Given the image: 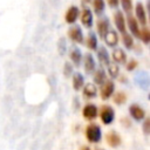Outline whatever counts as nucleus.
Listing matches in <instances>:
<instances>
[{
    "mask_svg": "<svg viewBox=\"0 0 150 150\" xmlns=\"http://www.w3.org/2000/svg\"><path fill=\"white\" fill-rule=\"evenodd\" d=\"M110 57H111L112 61H114L115 63H117V64H124V63L127 62V60H128L127 53H125L122 48H117V47L114 48V50H112Z\"/></svg>",
    "mask_w": 150,
    "mask_h": 150,
    "instance_id": "2eb2a0df",
    "label": "nucleus"
},
{
    "mask_svg": "<svg viewBox=\"0 0 150 150\" xmlns=\"http://www.w3.org/2000/svg\"><path fill=\"white\" fill-rule=\"evenodd\" d=\"M68 38L74 42V43H79L82 45L84 43V36H83V32L81 29V27L79 25H74L68 29Z\"/></svg>",
    "mask_w": 150,
    "mask_h": 150,
    "instance_id": "0eeeda50",
    "label": "nucleus"
},
{
    "mask_svg": "<svg viewBox=\"0 0 150 150\" xmlns=\"http://www.w3.org/2000/svg\"><path fill=\"white\" fill-rule=\"evenodd\" d=\"M120 122H121V125H122L123 128H125V129H130V128L132 127V121H131V117H129V116H123V117H121Z\"/></svg>",
    "mask_w": 150,
    "mask_h": 150,
    "instance_id": "c756f323",
    "label": "nucleus"
},
{
    "mask_svg": "<svg viewBox=\"0 0 150 150\" xmlns=\"http://www.w3.org/2000/svg\"><path fill=\"white\" fill-rule=\"evenodd\" d=\"M125 22H127V26L130 30V34L138 39V36H139V25H138L136 18H134L131 14H129L128 18L125 19Z\"/></svg>",
    "mask_w": 150,
    "mask_h": 150,
    "instance_id": "ddd939ff",
    "label": "nucleus"
},
{
    "mask_svg": "<svg viewBox=\"0 0 150 150\" xmlns=\"http://www.w3.org/2000/svg\"><path fill=\"white\" fill-rule=\"evenodd\" d=\"M83 134H84L86 139L90 144H97V143H100L102 141V137H103V135H102V128L95 121H91V122H89L86 125Z\"/></svg>",
    "mask_w": 150,
    "mask_h": 150,
    "instance_id": "f257e3e1",
    "label": "nucleus"
},
{
    "mask_svg": "<svg viewBox=\"0 0 150 150\" xmlns=\"http://www.w3.org/2000/svg\"><path fill=\"white\" fill-rule=\"evenodd\" d=\"M107 79H108L107 71H105L103 68L95 69V71L93 73V80H94V83L97 84V86H101Z\"/></svg>",
    "mask_w": 150,
    "mask_h": 150,
    "instance_id": "412c9836",
    "label": "nucleus"
},
{
    "mask_svg": "<svg viewBox=\"0 0 150 150\" xmlns=\"http://www.w3.org/2000/svg\"><path fill=\"white\" fill-rule=\"evenodd\" d=\"M81 90H82V97L84 100H93L98 95V89L95 83H86L83 84Z\"/></svg>",
    "mask_w": 150,
    "mask_h": 150,
    "instance_id": "6e6552de",
    "label": "nucleus"
},
{
    "mask_svg": "<svg viewBox=\"0 0 150 150\" xmlns=\"http://www.w3.org/2000/svg\"><path fill=\"white\" fill-rule=\"evenodd\" d=\"M97 117H100V120H101L103 125H109L115 121V117H116L115 109L109 104H102L98 108Z\"/></svg>",
    "mask_w": 150,
    "mask_h": 150,
    "instance_id": "f03ea898",
    "label": "nucleus"
},
{
    "mask_svg": "<svg viewBox=\"0 0 150 150\" xmlns=\"http://www.w3.org/2000/svg\"><path fill=\"white\" fill-rule=\"evenodd\" d=\"M135 14H136V20L138 25L141 26H146V12L142 2H137L135 6Z\"/></svg>",
    "mask_w": 150,
    "mask_h": 150,
    "instance_id": "9d476101",
    "label": "nucleus"
},
{
    "mask_svg": "<svg viewBox=\"0 0 150 150\" xmlns=\"http://www.w3.org/2000/svg\"><path fill=\"white\" fill-rule=\"evenodd\" d=\"M79 150H91V148H90L89 145H87V144H82V145L79 148Z\"/></svg>",
    "mask_w": 150,
    "mask_h": 150,
    "instance_id": "f704fd0d",
    "label": "nucleus"
},
{
    "mask_svg": "<svg viewBox=\"0 0 150 150\" xmlns=\"http://www.w3.org/2000/svg\"><path fill=\"white\" fill-rule=\"evenodd\" d=\"M103 39H104L105 45L108 47H110V48H115L120 42V36H118L116 30H110L109 29L107 32V34L103 36Z\"/></svg>",
    "mask_w": 150,
    "mask_h": 150,
    "instance_id": "4468645a",
    "label": "nucleus"
},
{
    "mask_svg": "<svg viewBox=\"0 0 150 150\" xmlns=\"http://www.w3.org/2000/svg\"><path fill=\"white\" fill-rule=\"evenodd\" d=\"M112 102L116 104V105H122L127 102L128 100V96H127V93L125 91H122V90H118V91H114L112 94Z\"/></svg>",
    "mask_w": 150,
    "mask_h": 150,
    "instance_id": "5701e85b",
    "label": "nucleus"
},
{
    "mask_svg": "<svg viewBox=\"0 0 150 150\" xmlns=\"http://www.w3.org/2000/svg\"><path fill=\"white\" fill-rule=\"evenodd\" d=\"M117 79H118V81H120L121 83H127V82H128V77H127L125 75H123V74H122V75L120 74Z\"/></svg>",
    "mask_w": 150,
    "mask_h": 150,
    "instance_id": "72a5a7b5",
    "label": "nucleus"
},
{
    "mask_svg": "<svg viewBox=\"0 0 150 150\" xmlns=\"http://www.w3.org/2000/svg\"><path fill=\"white\" fill-rule=\"evenodd\" d=\"M94 8V12L96 13V15H102V13L105 9V2L104 0H91L90 1Z\"/></svg>",
    "mask_w": 150,
    "mask_h": 150,
    "instance_id": "a878e982",
    "label": "nucleus"
},
{
    "mask_svg": "<svg viewBox=\"0 0 150 150\" xmlns=\"http://www.w3.org/2000/svg\"><path fill=\"white\" fill-rule=\"evenodd\" d=\"M86 46L89 50H96L97 47H98V40H97V36L94 32H90L88 35H87V39H86Z\"/></svg>",
    "mask_w": 150,
    "mask_h": 150,
    "instance_id": "4be33fe9",
    "label": "nucleus"
},
{
    "mask_svg": "<svg viewBox=\"0 0 150 150\" xmlns=\"http://www.w3.org/2000/svg\"><path fill=\"white\" fill-rule=\"evenodd\" d=\"M128 111H129V116L135 120L136 122H142L145 117H146V111L144 108H142L139 104L137 103H131L128 108Z\"/></svg>",
    "mask_w": 150,
    "mask_h": 150,
    "instance_id": "423d86ee",
    "label": "nucleus"
},
{
    "mask_svg": "<svg viewBox=\"0 0 150 150\" xmlns=\"http://www.w3.org/2000/svg\"><path fill=\"white\" fill-rule=\"evenodd\" d=\"M114 22H115V26L117 28V30L123 34L127 32V22H125V18L123 15V13L121 11H117L114 15Z\"/></svg>",
    "mask_w": 150,
    "mask_h": 150,
    "instance_id": "f8f14e48",
    "label": "nucleus"
},
{
    "mask_svg": "<svg viewBox=\"0 0 150 150\" xmlns=\"http://www.w3.org/2000/svg\"><path fill=\"white\" fill-rule=\"evenodd\" d=\"M125 64V69L127 71H134L137 67H138V61L136 59H131V60H127V62L124 63Z\"/></svg>",
    "mask_w": 150,
    "mask_h": 150,
    "instance_id": "c85d7f7f",
    "label": "nucleus"
},
{
    "mask_svg": "<svg viewBox=\"0 0 150 150\" xmlns=\"http://www.w3.org/2000/svg\"><path fill=\"white\" fill-rule=\"evenodd\" d=\"M109 29H110V23L107 18H101L96 21V30L101 39H103V36L107 34Z\"/></svg>",
    "mask_w": 150,
    "mask_h": 150,
    "instance_id": "dca6fc26",
    "label": "nucleus"
},
{
    "mask_svg": "<svg viewBox=\"0 0 150 150\" xmlns=\"http://www.w3.org/2000/svg\"><path fill=\"white\" fill-rule=\"evenodd\" d=\"M104 141L107 143V145L109 148H112V149H116V148H120L123 143V139H122V136L116 131V130H109L105 135H104Z\"/></svg>",
    "mask_w": 150,
    "mask_h": 150,
    "instance_id": "39448f33",
    "label": "nucleus"
},
{
    "mask_svg": "<svg viewBox=\"0 0 150 150\" xmlns=\"http://www.w3.org/2000/svg\"><path fill=\"white\" fill-rule=\"evenodd\" d=\"M73 64L71 63H69V62H66L64 63V66H63V75L66 76V77H70L71 76V74H73Z\"/></svg>",
    "mask_w": 150,
    "mask_h": 150,
    "instance_id": "7c9ffc66",
    "label": "nucleus"
},
{
    "mask_svg": "<svg viewBox=\"0 0 150 150\" xmlns=\"http://www.w3.org/2000/svg\"><path fill=\"white\" fill-rule=\"evenodd\" d=\"M107 67H108L107 75H109L111 80H116L120 75V66L117 63H111L110 62V64H108Z\"/></svg>",
    "mask_w": 150,
    "mask_h": 150,
    "instance_id": "b1692460",
    "label": "nucleus"
},
{
    "mask_svg": "<svg viewBox=\"0 0 150 150\" xmlns=\"http://www.w3.org/2000/svg\"><path fill=\"white\" fill-rule=\"evenodd\" d=\"M90 1H91V0H81V4H82V6H83V7H86Z\"/></svg>",
    "mask_w": 150,
    "mask_h": 150,
    "instance_id": "c9c22d12",
    "label": "nucleus"
},
{
    "mask_svg": "<svg viewBox=\"0 0 150 150\" xmlns=\"http://www.w3.org/2000/svg\"><path fill=\"white\" fill-rule=\"evenodd\" d=\"M94 150H104V149H101V148H96V149H94Z\"/></svg>",
    "mask_w": 150,
    "mask_h": 150,
    "instance_id": "e433bc0d",
    "label": "nucleus"
},
{
    "mask_svg": "<svg viewBox=\"0 0 150 150\" xmlns=\"http://www.w3.org/2000/svg\"><path fill=\"white\" fill-rule=\"evenodd\" d=\"M107 1L110 7H117L120 5V0H107Z\"/></svg>",
    "mask_w": 150,
    "mask_h": 150,
    "instance_id": "473e14b6",
    "label": "nucleus"
},
{
    "mask_svg": "<svg viewBox=\"0 0 150 150\" xmlns=\"http://www.w3.org/2000/svg\"><path fill=\"white\" fill-rule=\"evenodd\" d=\"M115 90H116V84H115L114 80L107 79L100 86V89H98V94H100L101 100L102 101H108L109 98H111V96H112Z\"/></svg>",
    "mask_w": 150,
    "mask_h": 150,
    "instance_id": "7ed1b4c3",
    "label": "nucleus"
},
{
    "mask_svg": "<svg viewBox=\"0 0 150 150\" xmlns=\"http://www.w3.org/2000/svg\"><path fill=\"white\" fill-rule=\"evenodd\" d=\"M79 15H80V9H79V7H76V6H70V7L67 9L66 14H64V20H66L67 23L73 25V23H75L76 20L79 19Z\"/></svg>",
    "mask_w": 150,
    "mask_h": 150,
    "instance_id": "f3484780",
    "label": "nucleus"
},
{
    "mask_svg": "<svg viewBox=\"0 0 150 150\" xmlns=\"http://www.w3.org/2000/svg\"><path fill=\"white\" fill-rule=\"evenodd\" d=\"M120 4L122 5L123 11L129 15L132 12V0H120Z\"/></svg>",
    "mask_w": 150,
    "mask_h": 150,
    "instance_id": "cd10ccee",
    "label": "nucleus"
},
{
    "mask_svg": "<svg viewBox=\"0 0 150 150\" xmlns=\"http://www.w3.org/2000/svg\"><path fill=\"white\" fill-rule=\"evenodd\" d=\"M143 131L145 135H149L150 134V118L149 117H145L143 120Z\"/></svg>",
    "mask_w": 150,
    "mask_h": 150,
    "instance_id": "2f4dec72",
    "label": "nucleus"
},
{
    "mask_svg": "<svg viewBox=\"0 0 150 150\" xmlns=\"http://www.w3.org/2000/svg\"><path fill=\"white\" fill-rule=\"evenodd\" d=\"M81 115L88 122L95 121L97 118V115H98V107L96 104H94V103H87V104H84L82 107Z\"/></svg>",
    "mask_w": 150,
    "mask_h": 150,
    "instance_id": "20e7f679",
    "label": "nucleus"
},
{
    "mask_svg": "<svg viewBox=\"0 0 150 150\" xmlns=\"http://www.w3.org/2000/svg\"><path fill=\"white\" fill-rule=\"evenodd\" d=\"M79 18L81 20V23L86 28H91L93 27V13H91V11L89 8L83 7L82 12H80Z\"/></svg>",
    "mask_w": 150,
    "mask_h": 150,
    "instance_id": "9b49d317",
    "label": "nucleus"
},
{
    "mask_svg": "<svg viewBox=\"0 0 150 150\" xmlns=\"http://www.w3.org/2000/svg\"><path fill=\"white\" fill-rule=\"evenodd\" d=\"M138 39L144 43V45H149L150 42V30L146 26H143L142 29H139V36Z\"/></svg>",
    "mask_w": 150,
    "mask_h": 150,
    "instance_id": "bb28decb",
    "label": "nucleus"
},
{
    "mask_svg": "<svg viewBox=\"0 0 150 150\" xmlns=\"http://www.w3.org/2000/svg\"><path fill=\"white\" fill-rule=\"evenodd\" d=\"M82 56L83 55H82L81 50L77 47L71 48L70 52H69V59H70L73 66H75V67H80L81 66V63H82Z\"/></svg>",
    "mask_w": 150,
    "mask_h": 150,
    "instance_id": "aec40b11",
    "label": "nucleus"
},
{
    "mask_svg": "<svg viewBox=\"0 0 150 150\" xmlns=\"http://www.w3.org/2000/svg\"><path fill=\"white\" fill-rule=\"evenodd\" d=\"M82 62H83V68H84V71L87 74H93L96 69V61L93 56L91 53H86L84 56H82Z\"/></svg>",
    "mask_w": 150,
    "mask_h": 150,
    "instance_id": "1a4fd4ad",
    "label": "nucleus"
},
{
    "mask_svg": "<svg viewBox=\"0 0 150 150\" xmlns=\"http://www.w3.org/2000/svg\"><path fill=\"white\" fill-rule=\"evenodd\" d=\"M71 84L75 91H80L84 84V76L80 71H75L71 74Z\"/></svg>",
    "mask_w": 150,
    "mask_h": 150,
    "instance_id": "6ab92c4d",
    "label": "nucleus"
},
{
    "mask_svg": "<svg viewBox=\"0 0 150 150\" xmlns=\"http://www.w3.org/2000/svg\"><path fill=\"white\" fill-rule=\"evenodd\" d=\"M96 52H97V60H98V62L102 64V66H108V64H110V62H111V57H110V54H109V52H108V49L105 48V47H97V49H96Z\"/></svg>",
    "mask_w": 150,
    "mask_h": 150,
    "instance_id": "a211bd4d",
    "label": "nucleus"
},
{
    "mask_svg": "<svg viewBox=\"0 0 150 150\" xmlns=\"http://www.w3.org/2000/svg\"><path fill=\"white\" fill-rule=\"evenodd\" d=\"M122 43H123V46H124L127 49H132L134 46H135L134 36H132L130 33H128V32L123 33V34H122Z\"/></svg>",
    "mask_w": 150,
    "mask_h": 150,
    "instance_id": "393cba45",
    "label": "nucleus"
}]
</instances>
